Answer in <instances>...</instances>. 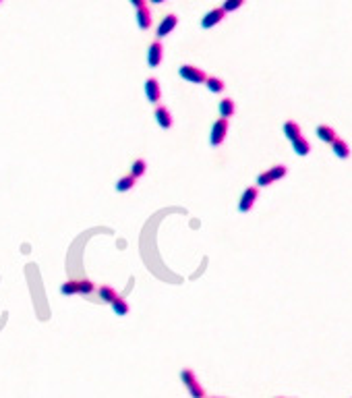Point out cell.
Here are the masks:
<instances>
[{
    "label": "cell",
    "instance_id": "cell-1",
    "mask_svg": "<svg viewBox=\"0 0 352 398\" xmlns=\"http://www.w3.org/2000/svg\"><path fill=\"white\" fill-rule=\"evenodd\" d=\"M181 380L185 384V388L189 390L191 398H205V390L201 388V384L197 382V375L193 369H183L181 371Z\"/></svg>",
    "mask_w": 352,
    "mask_h": 398
},
{
    "label": "cell",
    "instance_id": "cell-2",
    "mask_svg": "<svg viewBox=\"0 0 352 398\" xmlns=\"http://www.w3.org/2000/svg\"><path fill=\"white\" fill-rule=\"evenodd\" d=\"M286 174H288V168H286L284 164H276V166H272L270 170L261 172V174L257 176V185H259V187H268V185H272V183L284 179Z\"/></svg>",
    "mask_w": 352,
    "mask_h": 398
},
{
    "label": "cell",
    "instance_id": "cell-3",
    "mask_svg": "<svg viewBox=\"0 0 352 398\" xmlns=\"http://www.w3.org/2000/svg\"><path fill=\"white\" fill-rule=\"evenodd\" d=\"M226 133H228V118H217L211 127V135H209V143L211 147L222 145L226 139Z\"/></svg>",
    "mask_w": 352,
    "mask_h": 398
},
{
    "label": "cell",
    "instance_id": "cell-4",
    "mask_svg": "<svg viewBox=\"0 0 352 398\" xmlns=\"http://www.w3.org/2000/svg\"><path fill=\"white\" fill-rule=\"evenodd\" d=\"M179 75L183 77V79H187L189 83H205V79H207V75L199 69V66H193V64H183L181 69H179Z\"/></svg>",
    "mask_w": 352,
    "mask_h": 398
},
{
    "label": "cell",
    "instance_id": "cell-5",
    "mask_svg": "<svg viewBox=\"0 0 352 398\" xmlns=\"http://www.w3.org/2000/svg\"><path fill=\"white\" fill-rule=\"evenodd\" d=\"M257 195H259V191H257V187H249V189H245V193H243V197H240V202H238V210L240 212H251V208L255 206V202H257Z\"/></svg>",
    "mask_w": 352,
    "mask_h": 398
},
{
    "label": "cell",
    "instance_id": "cell-6",
    "mask_svg": "<svg viewBox=\"0 0 352 398\" xmlns=\"http://www.w3.org/2000/svg\"><path fill=\"white\" fill-rule=\"evenodd\" d=\"M162 58H164V46H162V42H153L151 46H149V50H147V62H149L151 69L160 66Z\"/></svg>",
    "mask_w": 352,
    "mask_h": 398
},
{
    "label": "cell",
    "instance_id": "cell-7",
    "mask_svg": "<svg viewBox=\"0 0 352 398\" xmlns=\"http://www.w3.org/2000/svg\"><path fill=\"white\" fill-rule=\"evenodd\" d=\"M224 17H226V13H224L222 7H219V9H211V11L201 19V27H203V29H211L213 25L219 23V21H224Z\"/></svg>",
    "mask_w": 352,
    "mask_h": 398
},
{
    "label": "cell",
    "instance_id": "cell-8",
    "mask_svg": "<svg viewBox=\"0 0 352 398\" xmlns=\"http://www.w3.org/2000/svg\"><path fill=\"white\" fill-rule=\"evenodd\" d=\"M145 96H147V100L149 102H160V98H162V90H160V83H158V79H153V77H149L147 81H145Z\"/></svg>",
    "mask_w": 352,
    "mask_h": 398
},
{
    "label": "cell",
    "instance_id": "cell-9",
    "mask_svg": "<svg viewBox=\"0 0 352 398\" xmlns=\"http://www.w3.org/2000/svg\"><path fill=\"white\" fill-rule=\"evenodd\" d=\"M176 25H179V17H176V15H166L162 19V23L158 25V37H166L168 33L174 31Z\"/></svg>",
    "mask_w": 352,
    "mask_h": 398
},
{
    "label": "cell",
    "instance_id": "cell-10",
    "mask_svg": "<svg viewBox=\"0 0 352 398\" xmlns=\"http://www.w3.org/2000/svg\"><path fill=\"white\" fill-rule=\"evenodd\" d=\"M156 121H158V125L162 127V129H170L172 127V114H170V110L166 108V106H158L156 108Z\"/></svg>",
    "mask_w": 352,
    "mask_h": 398
},
{
    "label": "cell",
    "instance_id": "cell-11",
    "mask_svg": "<svg viewBox=\"0 0 352 398\" xmlns=\"http://www.w3.org/2000/svg\"><path fill=\"white\" fill-rule=\"evenodd\" d=\"M135 19H137V25H139L141 29H149V27H151V21H153V17H151V11H149L147 7H141V9H137V15H135Z\"/></svg>",
    "mask_w": 352,
    "mask_h": 398
},
{
    "label": "cell",
    "instance_id": "cell-12",
    "mask_svg": "<svg viewBox=\"0 0 352 398\" xmlns=\"http://www.w3.org/2000/svg\"><path fill=\"white\" fill-rule=\"evenodd\" d=\"M290 143H292V149H294L296 156H309V151H311V143L306 141L302 135H300V137H296V139H292Z\"/></svg>",
    "mask_w": 352,
    "mask_h": 398
},
{
    "label": "cell",
    "instance_id": "cell-13",
    "mask_svg": "<svg viewBox=\"0 0 352 398\" xmlns=\"http://www.w3.org/2000/svg\"><path fill=\"white\" fill-rule=\"evenodd\" d=\"M329 145H332V149H334V153H336V156L338 158H342V160H346L348 156H350V147H348V143L344 141V139H340V137H336L332 143H329Z\"/></svg>",
    "mask_w": 352,
    "mask_h": 398
},
{
    "label": "cell",
    "instance_id": "cell-14",
    "mask_svg": "<svg viewBox=\"0 0 352 398\" xmlns=\"http://www.w3.org/2000/svg\"><path fill=\"white\" fill-rule=\"evenodd\" d=\"M317 137L321 139V141H325V143H332L338 135H336V129H332V127H327V125H319L317 127Z\"/></svg>",
    "mask_w": 352,
    "mask_h": 398
},
{
    "label": "cell",
    "instance_id": "cell-15",
    "mask_svg": "<svg viewBox=\"0 0 352 398\" xmlns=\"http://www.w3.org/2000/svg\"><path fill=\"white\" fill-rule=\"evenodd\" d=\"M234 110H236L234 100L224 98L222 102H219V116H222V118H230V116H234Z\"/></svg>",
    "mask_w": 352,
    "mask_h": 398
},
{
    "label": "cell",
    "instance_id": "cell-16",
    "mask_svg": "<svg viewBox=\"0 0 352 398\" xmlns=\"http://www.w3.org/2000/svg\"><path fill=\"white\" fill-rule=\"evenodd\" d=\"M284 135H286V139H296V137H300V127H298V123H294V121H286L284 123Z\"/></svg>",
    "mask_w": 352,
    "mask_h": 398
},
{
    "label": "cell",
    "instance_id": "cell-17",
    "mask_svg": "<svg viewBox=\"0 0 352 398\" xmlns=\"http://www.w3.org/2000/svg\"><path fill=\"white\" fill-rule=\"evenodd\" d=\"M137 185V179L133 174H128V176H122V179H118V183H116V191H120V193H124V191H130Z\"/></svg>",
    "mask_w": 352,
    "mask_h": 398
},
{
    "label": "cell",
    "instance_id": "cell-18",
    "mask_svg": "<svg viewBox=\"0 0 352 398\" xmlns=\"http://www.w3.org/2000/svg\"><path fill=\"white\" fill-rule=\"evenodd\" d=\"M110 305H112L114 313H116V315H120V317L128 313V303H126V301H124L122 297H118V295H116V297L112 299V303H110Z\"/></svg>",
    "mask_w": 352,
    "mask_h": 398
},
{
    "label": "cell",
    "instance_id": "cell-19",
    "mask_svg": "<svg viewBox=\"0 0 352 398\" xmlns=\"http://www.w3.org/2000/svg\"><path fill=\"white\" fill-rule=\"evenodd\" d=\"M205 87H207V90L211 92V94H219V92H224V81L222 79H217V77H207L205 79V83H203Z\"/></svg>",
    "mask_w": 352,
    "mask_h": 398
},
{
    "label": "cell",
    "instance_id": "cell-20",
    "mask_svg": "<svg viewBox=\"0 0 352 398\" xmlns=\"http://www.w3.org/2000/svg\"><path fill=\"white\" fill-rule=\"evenodd\" d=\"M60 293L62 295H77L79 293V280H67L60 286Z\"/></svg>",
    "mask_w": 352,
    "mask_h": 398
},
{
    "label": "cell",
    "instance_id": "cell-21",
    "mask_svg": "<svg viewBox=\"0 0 352 398\" xmlns=\"http://www.w3.org/2000/svg\"><path fill=\"white\" fill-rule=\"evenodd\" d=\"M98 295H100V299H102V301L112 303V299L116 297V291L112 289V286H100V289H98Z\"/></svg>",
    "mask_w": 352,
    "mask_h": 398
},
{
    "label": "cell",
    "instance_id": "cell-22",
    "mask_svg": "<svg viewBox=\"0 0 352 398\" xmlns=\"http://www.w3.org/2000/svg\"><path fill=\"white\" fill-rule=\"evenodd\" d=\"M145 170H147V164H145V160H135L133 162V166H130V174L135 176V179H139V176H143L145 174Z\"/></svg>",
    "mask_w": 352,
    "mask_h": 398
},
{
    "label": "cell",
    "instance_id": "cell-23",
    "mask_svg": "<svg viewBox=\"0 0 352 398\" xmlns=\"http://www.w3.org/2000/svg\"><path fill=\"white\" fill-rule=\"evenodd\" d=\"M245 5V0H224V5H222V9H224V13H232V11H236V9H240Z\"/></svg>",
    "mask_w": 352,
    "mask_h": 398
},
{
    "label": "cell",
    "instance_id": "cell-24",
    "mask_svg": "<svg viewBox=\"0 0 352 398\" xmlns=\"http://www.w3.org/2000/svg\"><path fill=\"white\" fill-rule=\"evenodd\" d=\"M94 282L92 280H79V293L81 295H90V293H94Z\"/></svg>",
    "mask_w": 352,
    "mask_h": 398
},
{
    "label": "cell",
    "instance_id": "cell-25",
    "mask_svg": "<svg viewBox=\"0 0 352 398\" xmlns=\"http://www.w3.org/2000/svg\"><path fill=\"white\" fill-rule=\"evenodd\" d=\"M145 3H147V0H130V5H133L135 9H141V7H145Z\"/></svg>",
    "mask_w": 352,
    "mask_h": 398
},
{
    "label": "cell",
    "instance_id": "cell-26",
    "mask_svg": "<svg viewBox=\"0 0 352 398\" xmlns=\"http://www.w3.org/2000/svg\"><path fill=\"white\" fill-rule=\"evenodd\" d=\"M153 5H162V3H166V0H151Z\"/></svg>",
    "mask_w": 352,
    "mask_h": 398
},
{
    "label": "cell",
    "instance_id": "cell-27",
    "mask_svg": "<svg viewBox=\"0 0 352 398\" xmlns=\"http://www.w3.org/2000/svg\"><path fill=\"white\" fill-rule=\"evenodd\" d=\"M211 398H224V396H211Z\"/></svg>",
    "mask_w": 352,
    "mask_h": 398
},
{
    "label": "cell",
    "instance_id": "cell-28",
    "mask_svg": "<svg viewBox=\"0 0 352 398\" xmlns=\"http://www.w3.org/2000/svg\"><path fill=\"white\" fill-rule=\"evenodd\" d=\"M276 398H284V396H276Z\"/></svg>",
    "mask_w": 352,
    "mask_h": 398
},
{
    "label": "cell",
    "instance_id": "cell-29",
    "mask_svg": "<svg viewBox=\"0 0 352 398\" xmlns=\"http://www.w3.org/2000/svg\"><path fill=\"white\" fill-rule=\"evenodd\" d=\"M0 3H3V0H0Z\"/></svg>",
    "mask_w": 352,
    "mask_h": 398
}]
</instances>
